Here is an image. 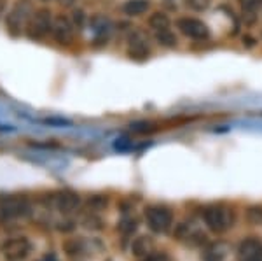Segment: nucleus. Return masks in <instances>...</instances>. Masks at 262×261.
Masks as SVG:
<instances>
[{
  "instance_id": "obj_1",
  "label": "nucleus",
  "mask_w": 262,
  "mask_h": 261,
  "mask_svg": "<svg viewBox=\"0 0 262 261\" xmlns=\"http://www.w3.org/2000/svg\"><path fill=\"white\" fill-rule=\"evenodd\" d=\"M205 223L210 230L215 233H224L226 230H229L234 223V214L227 205L217 204V205H208L203 212Z\"/></svg>"
},
{
  "instance_id": "obj_2",
  "label": "nucleus",
  "mask_w": 262,
  "mask_h": 261,
  "mask_svg": "<svg viewBox=\"0 0 262 261\" xmlns=\"http://www.w3.org/2000/svg\"><path fill=\"white\" fill-rule=\"evenodd\" d=\"M145 219H147L149 228L154 231V233H166V231L171 228L173 214L168 207L152 205V207L145 210Z\"/></svg>"
},
{
  "instance_id": "obj_3",
  "label": "nucleus",
  "mask_w": 262,
  "mask_h": 261,
  "mask_svg": "<svg viewBox=\"0 0 262 261\" xmlns=\"http://www.w3.org/2000/svg\"><path fill=\"white\" fill-rule=\"evenodd\" d=\"M0 214L7 219L25 217L30 214V204L18 195H2L0 196Z\"/></svg>"
},
{
  "instance_id": "obj_4",
  "label": "nucleus",
  "mask_w": 262,
  "mask_h": 261,
  "mask_svg": "<svg viewBox=\"0 0 262 261\" xmlns=\"http://www.w3.org/2000/svg\"><path fill=\"white\" fill-rule=\"evenodd\" d=\"M53 16L49 9H39L33 14V18L28 25V37L30 39H42L49 32H53Z\"/></svg>"
},
{
  "instance_id": "obj_5",
  "label": "nucleus",
  "mask_w": 262,
  "mask_h": 261,
  "mask_svg": "<svg viewBox=\"0 0 262 261\" xmlns=\"http://www.w3.org/2000/svg\"><path fill=\"white\" fill-rule=\"evenodd\" d=\"M30 251L32 244L27 237H16L2 244V254L7 261H23Z\"/></svg>"
},
{
  "instance_id": "obj_6",
  "label": "nucleus",
  "mask_w": 262,
  "mask_h": 261,
  "mask_svg": "<svg viewBox=\"0 0 262 261\" xmlns=\"http://www.w3.org/2000/svg\"><path fill=\"white\" fill-rule=\"evenodd\" d=\"M177 28H179L185 37H189V39L205 41L210 37L208 27L196 18H180L177 21Z\"/></svg>"
},
{
  "instance_id": "obj_7",
  "label": "nucleus",
  "mask_w": 262,
  "mask_h": 261,
  "mask_svg": "<svg viewBox=\"0 0 262 261\" xmlns=\"http://www.w3.org/2000/svg\"><path fill=\"white\" fill-rule=\"evenodd\" d=\"M236 258L238 261H262V242L255 237L245 238L239 244Z\"/></svg>"
},
{
  "instance_id": "obj_8",
  "label": "nucleus",
  "mask_w": 262,
  "mask_h": 261,
  "mask_svg": "<svg viewBox=\"0 0 262 261\" xmlns=\"http://www.w3.org/2000/svg\"><path fill=\"white\" fill-rule=\"evenodd\" d=\"M51 205L63 214H69V212H72V210H75L79 207V195L74 191H70V189L58 191L51 196Z\"/></svg>"
},
{
  "instance_id": "obj_9",
  "label": "nucleus",
  "mask_w": 262,
  "mask_h": 261,
  "mask_svg": "<svg viewBox=\"0 0 262 261\" xmlns=\"http://www.w3.org/2000/svg\"><path fill=\"white\" fill-rule=\"evenodd\" d=\"M53 35L60 44H70L74 39V25L65 16H58L53 23Z\"/></svg>"
},
{
  "instance_id": "obj_10",
  "label": "nucleus",
  "mask_w": 262,
  "mask_h": 261,
  "mask_svg": "<svg viewBox=\"0 0 262 261\" xmlns=\"http://www.w3.org/2000/svg\"><path fill=\"white\" fill-rule=\"evenodd\" d=\"M25 19H27V6L18 4V6L12 7V11L7 14V19H6L7 30H9L12 35H18L21 32V27H23Z\"/></svg>"
},
{
  "instance_id": "obj_11",
  "label": "nucleus",
  "mask_w": 262,
  "mask_h": 261,
  "mask_svg": "<svg viewBox=\"0 0 262 261\" xmlns=\"http://www.w3.org/2000/svg\"><path fill=\"white\" fill-rule=\"evenodd\" d=\"M149 44H147L145 35L140 32H135L129 37V46H128V54L131 58H145L149 54Z\"/></svg>"
},
{
  "instance_id": "obj_12",
  "label": "nucleus",
  "mask_w": 262,
  "mask_h": 261,
  "mask_svg": "<svg viewBox=\"0 0 262 261\" xmlns=\"http://www.w3.org/2000/svg\"><path fill=\"white\" fill-rule=\"evenodd\" d=\"M177 235L180 237V240H187L191 244H201L206 240V235L194 223H182Z\"/></svg>"
},
{
  "instance_id": "obj_13",
  "label": "nucleus",
  "mask_w": 262,
  "mask_h": 261,
  "mask_svg": "<svg viewBox=\"0 0 262 261\" xmlns=\"http://www.w3.org/2000/svg\"><path fill=\"white\" fill-rule=\"evenodd\" d=\"M229 244L226 242H215L212 246H208V249L203 252V259L205 261H226L229 256Z\"/></svg>"
},
{
  "instance_id": "obj_14",
  "label": "nucleus",
  "mask_w": 262,
  "mask_h": 261,
  "mask_svg": "<svg viewBox=\"0 0 262 261\" xmlns=\"http://www.w3.org/2000/svg\"><path fill=\"white\" fill-rule=\"evenodd\" d=\"M152 249H154V242H152L150 237H145V235L135 238L133 246H131V252H133V256H137V258H145V256L150 254Z\"/></svg>"
},
{
  "instance_id": "obj_15",
  "label": "nucleus",
  "mask_w": 262,
  "mask_h": 261,
  "mask_svg": "<svg viewBox=\"0 0 262 261\" xmlns=\"http://www.w3.org/2000/svg\"><path fill=\"white\" fill-rule=\"evenodd\" d=\"M150 7L149 0H126L122 4V12L128 16H142Z\"/></svg>"
},
{
  "instance_id": "obj_16",
  "label": "nucleus",
  "mask_w": 262,
  "mask_h": 261,
  "mask_svg": "<svg viewBox=\"0 0 262 261\" xmlns=\"http://www.w3.org/2000/svg\"><path fill=\"white\" fill-rule=\"evenodd\" d=\"M149 27L154 28L156 32L159 30H166L168 27H170V19H168V16L164 14V12H154V14H150L149 18Z\"/></svg>"
},
{
  "instance_id": "obj_17",
  "label": "nucleus",
  "mask_w": 262,
  "mask_h": 261,
  "mask_svg": "<svg viewBox=\"0 0 262 261\" xmlns=\"http://www.w3.org/2000/svg\"><path fill=\"white\" fill-rule=\"evenodd\" d=\"M156 41L161 46H164V48H175L177 46V37H175V33L170 32V28L156 32Z\"/></svg>"
},
{
  "instance_id": "obj_18",
  "label": "nucleus",
  "mask_w": 262,
  "mask_h": 261,
  "mask_svg": "<svg viewBox=\"0 0 262 261\" xmlns=\"http://www.w3.org/2000/svg\"><path fill=\"white\" fill-rule=\"evenodd\" d=\"M247 221L253 226H262V207H250L247 210Z\"/></svg>"
},
{
  "instance_id": "obj_19",
  "label": "nucleus",
  "mask_w": 262,
  "mask_h": 261,
  "mask_svg": "<svg viewBox=\"0 0 262 261\" xmlns=\"http://www.w3.org/2000/svg\"><path fill=\"white\" fill-rule=\"evenodd\" d=\"M185 4L194 11H205V9H208L210 0H185Z\"/></svg>"
},
{
  "instance_id": "obj_20",
  "label": "nucleus",
  "mask_w": 262,
  "mask_h": 261,
  "mask_svg": "<svg viewBox=\"0 0 262 261\" xmlns=\"http://www.w3.org/2000/svg\"><path fill=\"white\" fill-rule=\"evenodd\" d=\"M142 261H171V259H170V256L164 254V252H154V254L150 252V254L145 256Z\"/></svg>"
},
{
  "instance_id": "obj_21",
  "label": "nucleus",
  "mask_w": 262,
  "mask_h": 261,
  "mask_svg": "<svg viewBox=\"0 0 262 261\" xmlns=\"http://www.w3.org/2000/svg\"><path fill=\"white\" fill-rule=\"evenodd\" d=\"M150 126L152 123H135V125H131V130L133 132H138V133H145V132H150Z\"/></svg>"
},
{
  "instance_id": "obj_22",
  "label": "nucleus",
  "mask_w": 262,
  "mask_h": 261,
  "mask_svg": "<svg viewBox=\"0 0 262 261\" xmlns=\"http://www.w3.org/2000/svg\"><path fill=\"white\" fill-rule=\"evenodd\" d=\"M74 21H75V25L82 27V23H84V12L82 11H75L74 12Z\"/></svg>"
},
{
  "instance_id": "obj_23",
  "label": "nucleus",
  "mask_w": 262,
  "mask_h": 261,
  "mask_svg": "<svg viewBox=\"0 0 262 261\" xmlns=\"http://www.w3.org/2000/svg\"><path fill=\"white\" fill-rule=\"evenodd\" d=\"M39 261H58V259H56V256H54V254H46L44 258H40Z\"/></svg>"
},
{
  "instance_id": "obj_24",
  "label": "nucleus",
  "mask_w": 262,
  "mask_h": 261,
  "mask_svg": "<svg viewBox=\"0 0 262 261\" xmlns=\"http://www.w3.org/2000/svg\"><path fill=\"white\" fill-rule=\"evenodd\" d=\"M42 2H48V0H42Z\"/></svg>"
}]
</instances>
